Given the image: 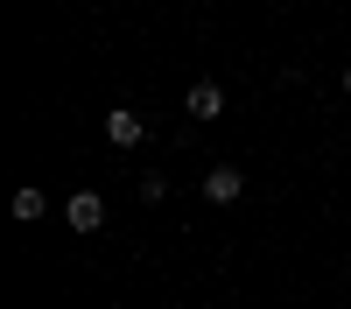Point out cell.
Returning <instances> with one entry per match:
<instances>
[{
  "instance_id": "1",
  "label": "cell",
  "mask_w": 351,
  "mask_h": 309,
  "mask_svg": "<svg viewBox=\"0 0 351 309\" xmlns=\"http://www.w3.org/2000/svg\"><path fill=\"white\" fill-rule=\"evenodd\" d=\"M64 218H71V232H99V225H106V197L99 190H77L64 204Z\"/></svg>"
},
{
  "instance_id": "2",
  "label": "cell",
  "mask_w": 351,
  "mask_h": 309,
  "mask_svg": "<svg viewBox=\"0 0 351 309\" xmlns=\"http://www.w3.org/2000/svg\"><path fill=\"white\" fill-rule=\"evenodd\" d=\"M204 197H211V204H239V197H246V176H239L232 162H218L211 176H204Z\"/></svg>"
},
{
  "instance_id": "3",
  "label": "cell",
  "mask_w": 351,
  "mask_h": 309,
  "mask_svg": "<svg viewBox=\"0 0 351 309\" xmlns=\"http://www.w3.org/2000/svg\"><path fill=\"white\" fill-rule=\"evenodd\" d=\"M225 112V84H190V120H218Z\"/></svg>"
},
{
  "instance_id": "4",
  "label": "cell",
  "mask_w": 351,
  "mask_h": 309,
  "mask_svg": "<svg viewBox=\"0 0 351 309\" xmlns=\"http://www.w3.org/2000/svg\"><path fill=\"white\" fill-rule=\"evenodd\" d=\"M106 140H112V148H134V140H141V120H134V112H106Z\"/></svg>"
},
{
  "instance_id": "5",
  "label": "cell",
  "mask_w": 351,
  "mask_h": 309,
  "mask_svg": "<svg viewBox=\"0 0 351 309\" xmlns=\"http://www.w3.org/2000/svg\"><path fill=\"white\" fill-rule=\"evenodd\" d=\"M14 218H21V225L43 218V190H14Z\"/></svg>"
},
{
  "instance_id": "6",
  "label": "cell",
  "mask_w": 351,
  "mask_h": 309,
  "mask_svg": "<svg viewBox=\"0 0 351 309\" xmlns=\"http://www.w3.org/2000/svg\"><path fill=\"white\" fill-rule=\"evenodd\" d=\"M344 92H351V71H344Z\"/></svg>"
}]
</instances>
